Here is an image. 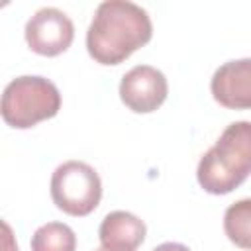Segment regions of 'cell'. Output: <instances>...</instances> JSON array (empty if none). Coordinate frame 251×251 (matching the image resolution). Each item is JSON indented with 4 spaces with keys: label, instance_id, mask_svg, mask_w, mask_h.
<instances>
[{
    "label": "cell",
    "instance_id": "cell-12",
    "mask_svg": "<svg viewBox=\"0 0 251 251\" xmlns=\"http://www.w3.org/2000/svg\"><path fill=\"white\" fill-rule=\"evenodd\" d=\"M153 251H190L186 245H182V243H175V241H167V243H161V245H157Z\"/></svg>",
    "mask_w": 251,
    "mask_h": 251
},
{
    "label": "cell",
    "instance_id": "cell-6",
    "mask_svg": "<svg viewBox=\"0 0 251 251\" xmlns=\"http://www.w3.org/2000/svg\"><path fill=\"white\" fill-rule=\"evenodd\" d=\"M167 76L151 65H137L120 80V98L135 114L155 112L167 100Z\"/></svg>",
    "mask_w": 251,
    "mask_h": 251
},
{
    "label": "cell",
    "instance_id": "cell-2",
    "mask_svg": "<svg viewBox=\"0 0 251 251\" xmlns=\"http://www.w3.org/2000/svg\"><path fill=\"white\" fill-rule=\"evenodd\" d=\"M251 175V122L229 124L200 157L196 180L208 194H229Z\"/></svg>",
    "mask_w": 251,
    "mask_h": 251
},
{
    "label": "cell",
    "instance_id": "cell-7",
    "mask_svg": "<svg viewBox=\"0 0 251 251\" xmlns=\"http://www.w3.org/2000/svg\"><path fill=\"white\" fill-rule=\"evenodd\" d=\"M210 92L227 110H251V57L218 67L210 80Z\"/></svg>",
    "mask_w": 251,
    "mask_h": 251
},
{
    "label": "cell",
    "instance_id": "cell-5",
    "mask_svg": "<svg viewBox=\"0 0 251 251\" xmlns=\"http://www.w3.org/2000/svg\"><path fill=\"white\" fill-rule=\"evenodd\" d=\"M27 47L43 57H57L65 53L75 39V25L71 18L59 8H41L25 24L24 29Z\"/></svg>",
    "mask_w": 251,
    "mask_h": 251
},
{
    "label": "cell",
    "instance_id": "cell-1",
    "mask_svg": "<svg viewBox=\"0 0 251 251\" xmlns=\"http://www.w3.org/2000/svg\"><path fill=\"white\" fill-rule=\"evenodd\" d=\"M153 37L149 14L127 0L100 2L86 31L88 55L100 65H120Z\"/></svg>",
    "mask_w": 251,
    "mask_h": 251
},
{
    "label": "cell",
    "instance_id": "cell-4",
    "mask_svg": "<svg viewBox=\"0 0 251 251\" xmlns=\"http://www.w3.org/2000/svg\"><path fill=\"white\" fill-rule=\"evenodd\" d=\"M51 200L69 216L82 218L96 210L102 198V180L84 161H65L51 175Z\"/></svg>",
    "mask_w": 251,
    "mask_h": 251
},
{
    "label": "cell",
    "instance_id": "cell-8",
    "mask_svg": "<svg viewBox=\"0 0 251 251\" xmlns=\"http://www.w3.org/2000/svg\"><path fill=\"white\" fill-rule=\"evenodd\" d=\"M145 233L147 227L143 220L126 210L110 212L98 227L102 247L114 251H135L145 241Z\"/></svg>",
    "mask_w": 251,
    "mask_h": 251
},
{
    "label": "cell",
    "instance_id": "cell-3",
    "mask_svg": "<svg viewBox=\"0 0 251 251\" xmlns=\"http://www.w3.org/2000/svg\"><path fill=\"white\" fill-rule=\"evenodd\" d=\"M59 110V88L49 78L37 75H24L10 80L0 104L2 120L16 129H29L43 120L55 118Z\"/></svg>",
    "mask_w": 251,
    "mask_h": 251
},
{
    "label": "cell",
    "instance_id": "cell-11",
    "mask_svg": "<svg viewBox=\"0 0 251 251\" xmlns=\"http://www.w3.org/2000/svg\"><path fill=\"white\" fill-rule=\"evenodd\" d=\"M2 227H4V251H18V245L14 243L10 226H8L6 222H2Z\"/></svg>",
    "mask_w": 251,
    "mask_h": 251
},
{
    "label": "cell",
    "instance_id": "cell-10",
    "mask_svg": "<svg viewBox=\"0 0 251 251\" xmlns=\"http://www.w3.org/2000/svg\"><path fill=\"white\" fill-rule=\"evenodd\" d=\"M76 235L63 222H47L31 235V251H75Z\"/></svg>",
    "mask_w": 251,
    "mask_h": 251
},
{
    "label": "cell",
    "instance_id": "cell-13",
    "mask_svg": "<svg viewBox=\"0 0 251 251\" xmlns=\"http://www.w3.org/2000/svg\"><path fill=\"white\" fill-rule=\"evenodd\" d=\"M94 251H114V249H106V247H98V249H94Z\"/></svg>",
    "mask_w": 251,
    "mask_h": 251
},
{
    "label": "cell",
    "instance_id": "cell-9",
    "mask_svg": "<svg viewBox=\"0 0 251 251\" xmlns=\"http://www.w3.org/2000/svg\"><path fill=\"white\" fill-rule=\"evenodd\" d=\"M224 231L233 245L251 249V198H241L227 206L224 214Z\"/></svg>",
    "mask_w": 251,
    "mask_h": 251
}]
</instances>
